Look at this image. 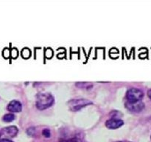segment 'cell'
<instances>
[{
    "instance_id": "cell-1",
    "label": "cell",
    "mask_w": 151,
    "mask_h": 142,
    "mask_svg": "<svg viewBox=\"0 0 151 142\" xmlns=\"http://www.w3.org/2000/svg\"><path fill=\"white\" fill-rule=\"evenodd\" d=\"M54 101V97L50 93H41L37 95L36 106L40 110H43L51 106Z\"/></svg>"
},
{
    "instance_id": "cell-2",
    "label": "cell",
    "mask_w": 151,
    "mask_h": 142,
    "mask_svg": "<svg viewBox=\"0 0 151 142\" xmlns=\"http://www.w3.org/2000/svg\"><path fill=\"white\" fill-rule=\"evenodd\" d=\"M144 96V93L141 90L138 88H131L127 91L126 99L127 102L135 103L140 101Z\"/></svg>"
},
{
    "instance_id": "cell-3",
    "label": "cell",
    "mask_w": 151,
    "mask_h": 142,
    "mask_svg": "<svg viewBox=\"0 0 151 142\" xmlns=\"http://www.w3.org/2000/svg\"><path fill=\"white\" fill-rule=\"evenodd\" d=\"M93 102L91 101L86 99H72L68 102L69 108L72 111H78L81 109V108H83L84 106H86L88 105L92 104Z\"/></svg>"
},
{
    "instance_id": "cell-4",
    "label": "cell",
    "mask_w": 151,
    "mask_h": 142,
    "mask_svg": "<svg viewBox=\"0 0 151 142\" xmlns=\"http://www.w3.org/2000/svg\"><path fill=\"white\" fill-rule=\"evenodd\" d=\"M19 129L16 126H9L5 127L0 130L1 136H4V138H13L17 135Z\"/></svg>"
},
{
    "instance_id": "cell-5",
    "label": "cell",
    "mask_w": 151,
    "mask_h": 142,
    "mask_svg": "<svg viewBox=\"0 0 151 142\" xmlns=\"http://www.w3.org/2000/svg\"><path fill=\"white\" fill-rule=\"evenodd\" d=\"M124 124V121L119 118H112L107 120L106 126L109 129H117L122 127Z\"/></svg>"
},
{
    "instance_id": "cell-6",
    "label": "cell",
    "mask_w": 151,
    "mask_h": 142,
    "mask_svg": "<svg viewBox=\"0 0 151 142\" xmlns=\"http://www.w3.org/2000/svg\"><path fill=\"white\" fill-rule=\"evenodd\" d=\"M125 106L126 107L129 109L131 112H139L142 111L144 108L145 104L142 101L138 102H135V103H129V102H126L125 103Z\"/></svg>"
},
{
    "instance_id": "cell-7",
    "label": "cell",
    "mask_w": 151,
    "mask_h": 142,
    "mask_svg": "<svg viewBox=\"0 0 151 142\" xmlns=\"http://www.w3.org/2000/svg\"><path fill=\"white\" fill-rule=\"evenodd\" d=\"M7 109L11 112H19L22 109V104L19 101L12 100L7 105Z\"/></svg>"
},
{
    "instance_id": "cell-8",
    "label": "cell",
    "mask_w": 151,
    "mask_h": 142,
    "mask_svg": "<svg viewBox=\"0 0 151 142\" xmlns=\"http://www.w3.org/2000/svg\"><path fill=\"white\" fill-rule=\"evenodd\" d=\"M76 86L78 87H80V88L89 90L90 88H91L93 87V84H91L89 82H77Z\"/></svg>"
},
{
    "instance_id": "cell-9",
    "label": "cell",
    "mask_w": 151,
    "mask_h": 142,
    "mask_svg": "<svg viewBox=\"0 0 151 142\" xmlns=\"http://www.w3.org/2000/svg\"><path fill=\"white\" fill-rule=\"evenodd\" d=\"M15 118H16V116H15L14 114L10 112V113L5 114L2 117V120L4 122H11V121H13L15 119Z\"/></svg>"
},
{
    "instance_id": "cell-10",
    "label": "cell",
    "mask_w": 151,
    "mask_h": 142,
    "mask_svg": "<svg viewBox=\"0 0 151 142\" xmlns=\"http://www.w3.org/2000/svg\"><path fill=\"white\" fill-rule=\"evenodd\" d=\"M31 55L30 50L28 48H24L23 50H22V56H23L24 58H29Z\"/></svg>"
},
{
    "instance_id": "cell-11",
    "label": "cell",
    "mask_w": 151,
    "mask_h": 142,
    "mask_svg": "<svg viewBox=\"0 0 151 142\" xmlns=\"http://www.w3.org/2000/svg\"><path fill=\"white\" fill-rule=\"evenodd\" d=\"M42 135L46 138H50L51 135V133H50V130L49 129H44L42 131Z\"/></svg>"
},
{
    "instance_id": "cell-12",
    "label": "cell",
    "mask_w": 151,
    "mask_h": 142,
    "mask_svg": "<svg viewBox=\"0 0 151 142\" xmlns=\"http://www.w3.org/2000/svg\"><path fill=\"white\" fill-rule=\"evenodd\" d=\"M35 127H29V128H28L27 130V133L28 135H32L35 133Z\"/></svg>"
},
{
    "instance_id": "cell-13",
    "label": "cell",
    "mask_w": 151,
    "mask_h": 142,
    "mask_svg": "<svg viewBox=\"0 0 151 142\" xmlns=\"http://www.w3.org/2000/svg\"><path fill=\"white\" fill-rule=\"evenodd\" d=\"M63 142H81V141H80L77 138H72L67 139V140L64 141Z\"/></svg>"
},
{
    "instance_id": "cell-14",
    "label": "cell",
    "mask_w": 151,
    "mask_h": 142,
    "mask_svg": "<svg viewBox=\"0 0 151 142\" xmlns=\"http://www.w3.org/2000/svg\"><path fill=\"white\" fill-rule=\"evenodd\" d=\"M0 142H13L9 138H1L0 139Z\"/></svg>"
},
{
    "instance_id": "cell-15",
    "label": "cell",
    "mask_w": 151,
    "mask_h": 142,
    "mask_svg": "<svg viewBox=\"0 0 151 142\" xmlns=\"http://www.w3.org/2000/svg\"><path fill=\"white\" fill-rule=\"evenodd\" d=\"M147 96H148V97L150 98V100H151V89H150V90L147 91Z\"/></svg>"
},
{
    "instance_id": "cell-16",
    "label": "cell",
    "mask_w": 151,
    "mask_h": 142,
    "mask_svg": "<svg viewBox=\"0 0 151 142\" xmlns=\"http://www.w3.org/2000/svg\"><path fill=\"white\" fill-rule=\"evenodd\" d=\"M115 142H131V141H117Z\"/></svg>"
},
{
    "instance_id": "cell-17",
    "label": "cell",
    "mask_w": 151,
    "mask_h": 142,
    "mask_svg": "<svg viewBox=\"0 0 151 142\" xmlns=\"http://www.w3.org/2000/svg\"><path fill=\"white\" fill-rule=\"evenodd\" d=\"M1 132H0V139H1Z\"/></svg>"
}]
</instances>
